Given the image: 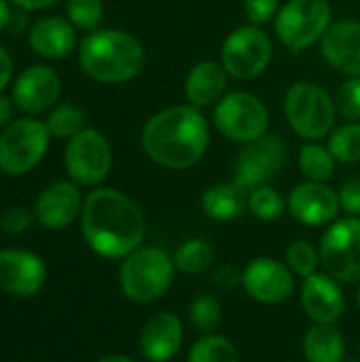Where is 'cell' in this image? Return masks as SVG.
<instances>
[{
  "instance_id": "1",
  "label": "cell",
  "mask_w": 360,
  "mask_h": 362,
  "mask_svg": "<svg viewBox=\"0 0 360 362\" xmlns=\"http://www.w3.org/2000/svg\"><path fill=\"white\" fill-rule=\"evenodd\" d=\"M81 231L95 255L125 259L142 246L146 221L132 197L117 189L98 187L83 202Z\"/></svg>"
},
{
  "instance_id": "2",
  "label": "cell",
  "mask_w": 360,
  "mask_h": 362,
  "mask_svg": "<svg viewBox=\"0 0 360 362\" xmlns=\"http://www.w3.org/2000/svg\"><path fill=\"white\" fill-rule=\"evenodd\" d=\"M146 157L166 170H187L199 163L210 144V127L199 108L176 104L155 112L142 127Z\"/></svg>"
},
{
  "instance_id": "3",
  "label": "cell",
  "mask_w": 360,
  "mask_h": 362,
  "mask_svg": "<svg viewBox=\"0 0 360 362\" xmlns=\"http://www.w3.org/2000/svg\"><path fill=\"white\" fill-rule=\"evenodd\" d=\"M142 42L117 28H98L79 42L81 70L98 83L121 85L136 78L144 68Z\"/></svg>"
},
{
  "instance_id": "4",
  "label": "cell",
  "mask_w": 360,
  "mask_h": 362,
  "mask_svg": "<svg viewBox=\"0 0 360 362\" xmlns=\"http://www.w3.org/2000/svg\"><path fill=\"white\" fill-rule=\"evenodd\" d=\"M174 259L157 246H140L127 255L119 267L123 295L134 303H153L174 284Z\"/></svg>"
},
{
  "instance_id": "5",
  "label": "cell",
  "mask_w": 360,
  "mask_h": 362,
  "mask_svg": "<svg viewBox=\"0 0 360 362\" xmlns=\"http://www.w3.org/2000/svg\"><path fill=\"white\" fill-rule=\"evenodd\" d=\"M284 117L299 138L320 142L333 132L337 110L333 98L320 85L297 81L284 95Z\"/></svg>"
},
{
  "instance_id": "6",
  "label": "cell",
  "mask_w": 360,
  "mask_h": 362,
  "mask_svg": "<svg viewBox=\"0 0 360 362\" xmlns=\"http://www.w3.org/2000/svg\"><path fill=\"white\" fill-rule=\"evenodd\" d=\"M331 17L329 0H289L276 15V36L286 51L297 55L323 40L333 23Z\"/></svg>"
},
{
  "instance_id": "7",
  "label": "cell",
  "mask_w": 360,
  "mask_h": 362,
  "mask_svg": "<svg viewBox=\"0 0 360 362\" xmlns=\"http://www.w3.org/2000/svg\"><path fill=\"white\" fill-rule=\"evenodd\" d=\"M51 134L45 121L21 117L13 119L0 132V172L23 176L32 172L47 155Z\"/></svg>"
},
{
  "instance_id": "8",
  "label": "cell",
  "mask_w": 360,
  "mask_h": 362,
  "mask_svg": "<svg viewBox=\"0 0 360 362\" xmlns=\"http://www.w3.org/2000/svg\"><path fill=\"white\" fill-rule=\"evenodd\" d=\"M212 123L227 140L248 144L267 134L269 110L255 93L233 91L214 104Z\"/></svg>"
},
{
  "instance_id": "9",
  "label": "cell",
  "mask_w": 360,
  "mask_h": 362,
  "mask_svg": "<svg viewBox=\"0 0 360 362\" xmlns=\"http://www.w3.org/2000/svg\"><path fill=\"white\" fill-rule=\"evenodd\" d=\"M274 57V45L261 25H240L221 47V64L231 78L252 81L261 76Z\"/></svg>"
},
{
  "instance_id": "10",
  "label": "cell",
  "mask_w": 360,
  "mask_h": 362,
  "mask_svg": "<svg viewBox=\"0 0 360 362\" xmlns=\"http://www.w3.org/2000/svg\"><path fill=\"white\" fill-rule=\"evenodd\" d=\"M64 165L72 182L81 187H100L112 168V148L108 138L95 127H85L68 140Z\"/></svg>"
},
{
  "instance_id": "11",
  "label": "cell",
  "mask_w": 360,
  "mask_h": 362,
  "mask_svg": "<svg viewBox=\"0 0 360 362\" xmlns=\"http://www.w3.org/2000/svg\"><path fill=\"white\" fill-rule=\"evenodd\" d=\"M320 265L342 284L360 282V216H344L329 225L320 240Z\"/></svg>"
},
{
  "instance_id": "12",
  "label": "cell",
  "mask_w": 360,
  "mask_h": 362,
  "mask_svg": "<svg viewBox=\"0 0 360 362\" xmlns=\"http://www.w3.org/2000/svg\"><path fill=\"white\" fill-rule=\"evenodd\" d=\"M284 163L286 142L276 134H265L242 146L233 168V182L250 193L252 189L272 185L280 176Z\"/></svg>"
},
{
  "instance_id": "13",
  "label": "cell",
  "mask_w": 360,
  "mask_h": 362,
  "mask_svg": "<svg viewBox=\"0 0 360 362\" xmlns=\"http://www.w3.org/2000/svg\"><path fill=\"white\" fill-rule=\"evenodd\" d=\"M242 288L257 303L278 305L293 295L295 274L284 261L259 257L242 269Z\"/></svg>"
},
{
  "instance_id": "14",
  "label": "cell",
  "mask_w": 360,
  "mask_h": 362,
  "mask_svg": "<svg viewBox=\"0 0 360 362\" xmlns=\"http://www.w3.org/2000/svg\"><path fill=\"white\" fill-rule=\"evenodd\" d=\"M62 95V78L55 68L36 64L25 68L11 87V98L15 108L25 112L28 117L47 112L57 106Z\"/></svg>"
},
{
  "instance_id": "15",
  "label": "cell",
  "mask_w": 360,
  "mask_h": 362,
  "mask_svg": "<svg viewBox=\"0 0 360 362\" xmlns=\"http://www.w3.org/2000/svg\"><path fill=\"white\" fill-rule=\"evenodd\" d=\"M286 210L301 225L325 227L339 216V193L333 191L327 182L306 180L291 191L286 199Z\"/></svg>"
},
{
  "instance_id": "16",
  "label": "cell",
  "mask_w": 360,
  "mask_h": 362,
  "mask_svg": "<svg viewBox=\"0 0 360 362\" xmlns=\"http://www.w3.org/2000/svg\"><path fill=\"white\" fill-rule=\"evenodd\" d=\"M47 278L42 259L28 250H0V291L13 297L36 295Z\"/></svg>"
},
{
  "instance_id": "17",
  "label": "cell",
  "mask_w": 360,
  "mask_h": 362,
  "mask_svg": "<svg viewBox=\"0 0 360 362\" xmlns=\"http://www.w3.org/2000/svg\"><path fill=\"white\" fill-rule=\"evenodd\" d=\"M299 301L306 316L318 325H335L346 310L342 282H337L327 272H316L301 282Z\"/></svg>"
},
{
  "instance_id": "18",
  "label": "cell",
  "mask_w": 360,
  "mask_h": 362,
  "mask_svg": "<svg viewBox=\"0 0 360 362\" xmlns=\"http://www.w3.org/2000/svg\"><path fill=\"white\" fill-rule=\"evenodd\" d=\"M83 195L79 191V185L72 180H57L49 185L34 204V218L38 225L51 231L66 229L76 218H81L83 210Z\"/></svg>"
},
{
  "instance_id": "19",
  "label": "cell",
  "mask_w": 360,
  "mask_h": 362,
  "mask_svg": "<svg viewBox=\"0 0 360 362\" xmlns=\"http://www.w3.org/2000/svg\"><path fill=\"white\" fill-rule=\"evenodd\" d=\"M185 327L176 314H153L140 331L138 348L146 362H170L182 348Z\"/></svg>"
},
{
  "instance_id": "20",
  "label": "cell",
  "mask_w": 360,
  "mask_h": 362,
  "mask_svg": "<svg viewBox=\"0 0 360 362\" xmlns=\"http://www.w3.org/2000/svg\"><path fill=\"white\" fill-rule=\"evenodd\" d=\"M325 62L346 76H360V21H333L320 40Z\"/></svg>"
},
{
  "instance_id": "21",
  "label": "cell",
  "mask_w": 360,
  "mask_h": 362,
  "mask_svg": "<svg viewBox=\"0 0 360 362\" xmlns=\"http://www.w3.org/2000/svg\"><path fill=\"white\" fill-rule=\"evenodd\" d=\"M28 42L30 49L45 59H64L76 49L79 38H76V28L68 19L49 15L36 19L30 25Z\"/></svg>"
},
{
  "instance_id": "22",
  "label": "cell",
  "mask_w": 360,
  "mask_h": 362,
  "mask_svg": "<svg viewBox=\"0 0 360 362\" xmlns=\"http://www.w3.org/2000/svg\"><path fill=\"white\" fill-rule=\"evenodd\" d=\"M227 70L223 68L221 62L214 59H204L197 62L187 78H185V98L187 104L195 106V108H208L214 106L227 89Z\"/></svg>"
},
{
  "instance_id": "23",
  "label": "cell",
  "mask_w": 360,
  "mask_h": 362,
  "mask_svg": "<svg viewBox=\"0 0 360 362\" xmlns=\"http://www.w3.org/2000/svg\"><path fill=\"white\" fill-rule=\"evenodd\" d=\"M202 212L216 223H229L242 216L248 210V191L238 182H219L212 185L202 195Z\"/></svg>"
},
{
  "instance_id": "24",
  "label": "cell",
  "mask_w": 360,
  "mask_h": 362,
  "mask_svg": "<svg viewBox=\"0 0 360 362\" xmlns=\"http://www.w3.org/2000/svg\"><path fill=\"white\" fill-rule=\"evenodd\" d=\"M303 356L308 362H344L346 339L335 325L314 322L303 335Z\"/></svg>"
},
{
  "instance_id": "25",
  "label": "cell",
  "mask_w": 360,
  "mask_h": 362,
  "mask_svg": "<svg viewBox=\"0 0 360 362\" xmlns=\"http://www.w3.org/2000/svg\"><path fill=\"white\" fill-rule=\"evenodd\" d=\"M172 259H174L176 272H182L187 276H202L214 267L216 252L210 246V242H206L202 238H193V240L182 242L174 250Z\"/></svg>"
},
{
  "instance_id": "26",
  "label": "cell",
  "mask_w": 360,
  "mask_h": 362,
  "mask_svg": "<svg viewBox=\"0 0 360 362\" xmlns=\"http://www.w3.org/2000/svg\"><path fill=\"white\" fill-rule=\"evenodd\" d=\"M301 174L312 182H327L335 174L337 159L329 151V146H323L318 142H308L299 148L297 157Z\"/></svg>"
},
{
  "instance_id": "27",
  "label": "cell",
  "mask_w": 360,
  "mask_h": 362,
  "mask_svg": "<svg viewBox=\"0 0 360 362\" xmlns=\"http://www.w3.org/2000/svg\"><path fill=\"white\" fill-rule=\"evenodd\" d=\"M187 362H240V352L229 337L208 333L191 346Z\"/></svg>"
},
{
  "instance_id": "28",
  "label": "cell",
  "mask_w": 360,
  "mask_h": 362,
  "mask_svg": "<svg viewBox=\"0 0 360 362\" xmlns=\"http://www.w3.org/2000/svg\"><path fill=\"white\" fill-rule=\"evenodd\" d=\"M45 125L51 138L70 140L72 136L85 129V110L74 104H57L55 108H51Z\"/></svg>"
},
{
  "instance_id": "29",
  "label": "cell",
  "mask_w": 360,
  "mask_h": 362,
  "mask_svg": "<svg viewBox=\"0 0 360 362\" xmlns=\"http://www.w3.org/2000/svg\"><path fill=\"white\" fill-rule=\"evenodd\" d=\"M329 151L342 163L360 161V121H348L329 134Z\"/></svg>"
},
{
  "instance_id": "30",
  "label": "cell",
  "mask_w": 360,
  "mask_h": 362,
  "mask_svg": "<svg viewBox=\"0 0 360 362\" xmlns=\"http://www.w3.org/2000/svg\"><path fill=\"white\" fill-rule=\"evenodd\" d=\"M189 322L202 335L216 333L223 322V305L212 295H197L189 305Z\"/></svg>"
},
{
  "instance_id": "31",
  "label": "cell",
  "mask_w": 360,
  "mask_h": 362,
  "mask_svg": "<svg viewBox=\"0 0 360 362\" xmlns=\"http://www.w3.org/2000/svg\"><path fill=\"white\" fill-rule=\"evenodd\" d=\"M284 210H286V199L272 185L252 189L248 193V212L259 221L265 223L276 221L284 214Z\"/></svg>"
},
{
  "instance_id": "32",
  "label": "cell",
  "mask_w": 360,
  "mask_h": 362,
  "mask_svg": "<svg viewBox=\"0 0 360 362\" xmlns=\"http://www.w3.org/2000/svg\"><path fill=\"white\" fill-rule=\"evenodd\" d=\"M284 263L289 265V269L299 276L301 280L314 276L318 272V265H320V250L308 242V240H295L289 248H286V255H284Z\"/></svg>"
},
{
  "instance_id": "33",
  "label": "cell",
  "mask_w": 360,
  "mask_h": 362,
  "mask_svg": "<svg viewBox=\"0 0 360 362\" xmlns=\"http://www.w3.org/2000/svg\"><path fill=\"white\" fill-rule=\"evenodd\" d=\"M66 19L83 32H93L104 19L102 0H66Z\"/></svg>"
},
{
  "instance_id": "34",
  "label": "cell",
  "mask_w": 360,
  "mask_h": 362,
  "mask_svg": "<svg viewBox=\"0 0 360 362\" xmlns=\"http://www.w3.org/2000/svg\"><path fill=\"white\" fill-rule=\"evenodd\" d=\"M337 117L346 121H360V76H348V81L333 95Z\"/></svg>"
},
{
  "instance_id": "35",
  "label": "cell",
  "mask_w": 360,
  "mask_h": 362,
  "mask_svg": "<svg viewBox=\"0 0 360 362\" xmlns=\"http://www.w3.org/2000/svg\"><path fill=\"white\" fill-rule=\"evenodd\" d=\"M30 225H32V214L21 206H11L0 214V229L4 233L19 235L23 231H28Z\"/></svg>"
},
{
  "instance_id": "36",
  "label": "cell",
  "mask_w": 360,
  "mask_h": 362,
  "mask_svg": "<svg viewBox=\"0 0 360 362\" xmlns=\"http://www.w3.org/2000/svg\"><path fill=\"white\" fill-rule=\"evenodd\" d=\"M280 11V0H244V13L252 25L272 21Z\"/></svg>"
},
{
  "instance_id": "37",
  "label": "cell",
  "mask_w": 360,
  "mask_h": 362,
  "mask_svg": "<svg viewBox=\"0 0 360 362\" xmlns=\"http://www.w3.org/2000/svg\"><path fill=\"white\" fill-rule=\"evenodd\" d=\"M337 193H339L342 210H346L348 216H360V178L346 180Z\"/></svg>"
},
{
  "instance_id": "38",
  "label": "cell",
  "mask_w": 360,
  "mask_h": 362,
  "mask_svg": "<svg viewBox=\"0 0 360 362\" xmlns=\"http://www.w3.org/2000/svg\"><path fill=\"white\" fill-rule=\"evenodd\" d=\"M212 282L221 288H233V286L242 284V272L229 263H223L212 269Z\"/></svg>"
},
{
  "instance_id": "39",
  "label": "cell",
  "mask_w": 360,
  "mask_h": 362,
  "mask_svg": "<svg viewBox=\"0 0 360 362\" xmlns=\"http://www.w3.org/2000/svg\"><path fill=\"white\" fill-rule=\"evenodd\" d=\"M11 78H13V57L0 45V91L11 83Z\"/></svg>"
},
{
  "instance_id": "40",
  "label": "cell",
  "mask_w": 360,
  "mask_h": 362,
  "mask_svg": "<svg viewBox=\"0 0 360 362\" xmlns=\"http://www.w3.org/2000/svg\"><path fill=\"white\" fill-rule=\"evenodd\" d=\"M59 0H11V4H15L17 8L30 13V11H42V8H49L53 4H57Z\"/></svg>"
},
{
  "instance_id": "41",
  "label": "cell",
  "mask_w": 360,
  "mask_h": 362,
  "mask_svg": "<svg viewBox=\"0 0 360 362\" xmlns=\"http://www.w3.org/2000/svg\"><path fill=\"white\" fill-rule=\"evenodd\" d=\"M13 108H15V102L13 98H6V95H0V132L13 121Z\"/></svg>"
},
{
  "instance_id": "42",
  "label": "cell",
  "mask_w": 360,
  "mask_h": 362,
  "mask_svg": "<svg viewBox=\"0 0 360 362\" xmlns=\"http://www.w3.org/2000/svg\"><path fill=\"white\" fill-rule=\"evenodd\" d=\"M11 17H13V8L8 4V0H0V32L8 30Z\"/></svg>"
},
{
  "instance_id": "43",
  "label": "cell",
  "mask_w": 360,
  "mask_h": 362,
  "mask_svg": "<svg viewBox=\"0 0 360 362\" xmlns=\"http://www.w3.org/2000/svg\"><path fill=\"white\" fill-rule=\"evenodd\" d=\"M95 362H136L134 358H129V356H123V354H110V356H104V358H100V361Z\"/></svg>"
},
{
  "instance_id": "44",
  "label": "cell",
  "mask_w": 360,
  "mask_h": 362,
  "mask_svg": "<svg viewBox=\"0 0 360 362\" xmlns=\"http://www.w3.org/2000/svg\"><path fill=\"white\" fill-rule=\"evenodd\" d=\"M356 301H359V308H360V286H359V295H356Z\"/></svg>"
}]
</instances>
